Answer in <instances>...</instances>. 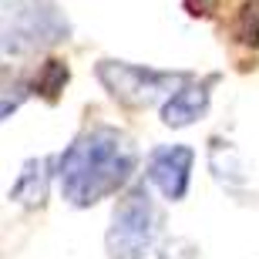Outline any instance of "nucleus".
<instances>
[{
	"label": "nucleus",
	"instance_id": "f257e3e1",
	"mask_svg": "<svg viewBox=\"0 0 259 259\" xmlns=\"http://www.w3.org/2000/svg\"><path fill=\"white\" fill-rule=\"evenodd\" d=\"M135 165H138V152L132 138L115 125H95L81 132L58 155L61 195L74 209H88L115 195L135 175Z\"/></svg>",
	"mask_w": 259,
	"mask_h": 259
},
{
	"label": "nucleus",
	"instance_id": "f03ea898",
	"mask_svg": "<svg viewBox=\"0 0 259 259\" xmlns=\"http://www.w3.org/2000/svg\"><path fill=\"white\" fill-rule=\"evenodd\" d=\"M162 232V212L148 195V185H135L118 199L108 226V256L111 259H142Z\"/></svg>",
	"mask_w": 259,
	"mask_h": 259
},
{
	"label": "nucleus",
	"instance_id": "7ed1b4c3",
	"mask_svg": "<svg viewBox=\"0 0 259 259\" xmlns=\"http://www.w3.org/2000/svg\"><path fill=\"white\" fill-rule=\"evenodd\" d=\"M95 74L108 88V95L125 108H148L158 98H168L182 81H189V74L155 71V67L128 64V61H101Z\"/></svg>",
	"mask_w": 259,
	"mask_h": 259
},
{
	"label": "nucleus",
	"instance_id": "20e7f679",
	"mask_svg": "<svg viewBox=\"0 0 259 259\" xmlns=\"http://www.w3.org/2000/svg\"><path fill=\"white\" fill-rule=\"evenodd\" d=\"M192 162L195 152L189 145H158L148 152L145 179L168 202H182L185 192H189V179H192Z\"/></svg>",
	"mask_w": 259,
	"mask_h": 259
},
{
	"label": "nucleus",
	"instance_id": "39448f33",
	"mask_svg": "<svg viewBox=\"0 0 259 259\" xmlns=\"http://www.w3.org/2000/svg\"><path fill=\"white\" fill-rule=\"evenodd\" d=\"M209 105H212L209 81H182V84L162 101V125H168V128L192 125V121L205 118Z\"/></svg>",
	"mask_w": 259,
	"mask_h": 259
},
{
	"label": "nucleus",
	"instance_id": "423d86ee",
	"mask_svg": "<svg viewBox=\"0 0 259 259\" xmlns=\"http://www.w3.org/2000/svg\"><path fill=\"white\" fill-rule=\"evenodd\" d=\"M51 158H27L24 168H20L17 182L10 185V199L17 205H27V209H37L48 199V185H51Z\"/></svg>",
	"mask_w": 259,
	"mask_h": 259
},
{
	"label": "nucleus",
	"instance_id": "0eeeda50",
	"mask_svg": "<svg viewBox=\"0 0 259 259\" xmlns=\"http://www.w3.org/2000/svg\"><path fill=\"white\" fill-rule=\"evenodd\" d=\"M209 168L226 189H239V185L249 182L246 165L239 158V148L232 142H226V138H212L209 142Z\"/></svg>",
	"mask_w": 259,
	"mask_h": 259
},
{
	"label": "nucleus",
	"instance_id": "6e6552de",
	"mask_svg": "<svg viewBox=\"0 0 259 259\" xmlns=\"http://www.w3.org/2000/svg\"><path fill=\"white\" fill-rule=\"evenodd\" d=\"M67 77H71V71H67V64L64 61H58V58H48L44 64L34 71V77H30V91L34 95H40V98H54L64 91V84H67Z\"/></svg>",
	"mask_w": 259,
	"mask_h": 259
},
{
	"label": "nucleus",
	"instance_id": "1a4fd4ad",
	"mask_svg": "<svg viewBox=\"0 0 259 259\" xmlns=\"http://www.w3.org/2000/svg\"><path fill=\"white\" fill-rule=\"evenodd\" d=\"M232 40H236V44H246V48H256L259 44V0H246V4L236 10Z\"/></svg>",
	"mask_w": 259,
	"mask_h": 259
},
{
	"label": "nucleus",
	"instance_id": "9d476101",
	"mask_svg": "<svg viewBox=\"0 0 259 259\" xmlns=\"http://www.w3.org/2000/svg\"><path fill=\"white\" fill-rule=\"evenodd\" d=\"M158 259H199V246L192 239H168L158 252Z\"/></svg>",
	"mask_w": 259,
	"mask_h": 259
},
{
	"label": "nucleus",
	"instance_id": "9b49d317",
	"mask_svg": "<svg viewBox=\"0 0 259 259\" xmlns=\"http://www.w3.org/2000/svg\"><path fill=\"white\" fill-rule=\"evenodd\" d=\"M20 101H24V95H10V91L0 95V121H7V118L20 108Z\"/></svg>",
	"mask_w": 259,
	"mask_h": 259
},
{
	"label": "nucleus",
	"instance_id": "f8f14e48",
	"mask_svg": "<svg viewBox=\"0 0 259 259\" xmlns=\"http://www.w3.org/2000/svg\"><path fill=\"white\" fill-rule=\"evenodd\" d=\"M185 7H189V14H212V10L219 7V0H185Z\"/></svg>",
	"mask_w": 259,
	"mask_h": 259
},
{
	"label": "nucleus",
	"instance_id": "ddd939ff",
	"mask_svg": "<svg viewBox=\"0 0 259 259\" xmlns=\"http://www.w3.org/2000/svg\"><path fill=\"white\" fill-rule=\"evenodd\" d=\"M14 4H17V0H0V24L7 20V14L14 10Z\"/></svg>",
	"mask_w": 259,
	"mask_h": 259
}]
</instances>
